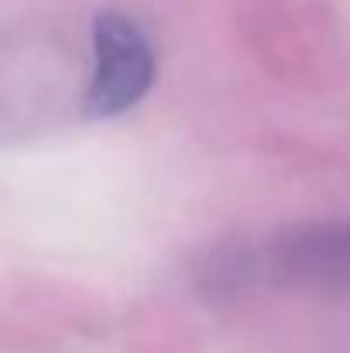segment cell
<instances>
[{"mask_svg":"<svg viewBox=\"0 0 350 353\" xmlns=\"http://www.w3.org/2000/svg\"><path fill=\"white\" fill-rule=\"evenodd\" d=\"M257 281L295 288H350V220L289 227L254 247Z\"/></svg>","mask_w":350,"mask_h":353,"instance_id":"7a4b0ae2","label":"cell"},{"mask_svg":"<svg viewBox=\"0 0 350 353\" xmlns=\"http://www.w3.org/2000/svg\"><path fill=\"white\" fill-rule=\"evenodd\" d=\"M155 83V52L144 31L107 10L93 21V79L86 86V114L93 120L117 117L137 107Z\"/></svg>","mask_w":350,"mask_h":353,"instance_id":"6da1fadb","label":"cell"}]
</instances>
